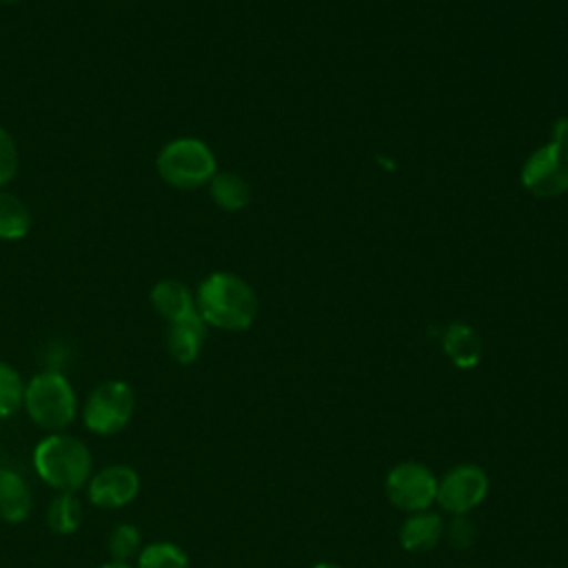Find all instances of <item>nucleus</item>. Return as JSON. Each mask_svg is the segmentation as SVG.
Instances as JSON below:
<instances>
[{"instance_id":"f257e3e1","label":"nucleus","mask_w":568,"mask_h":568,"mask_svg":"<svg viewBox=\"0 0 568 568\" xmlns=\"http://www.w3.org/2000/svg\"><path fill=\"white\" fill-rule=\"evenodd\" d=\"M195 311L206 326L237 333L255 322L257 295L240 275L215 271L200 282L195 291Z\"/></svg>"},{"instance_id":"f03ea898","label":"nucleus","mask_w":568,"mask_h":568,"mask_svg":"<svg viewBox=\"0 0 568 568\" xmlns=\"http://www.w3.org/2000/svg\"><path fill=\"white\" fill-rule=\"evenodd\" d=\"M33 468L55 493H75L93 475V455L80 437L67 430L47 433L33 448Z\"/></svg>"},{"instance_id":"7ed1b4c3","label":"nucleus","mask_w":568,"mask_h":568,"mask_svg":"<svg viewBox=\"0 0 568 568\" xmlns=\"http://www.w3.org/2000/svg\"><path fill=\"white\" fill-rule=\"evenodd\" d=\"M22 408L29 419L47 433L67 430L78 417V397L69 377L60 371H40L24 382Z\"/></svg>"},{"instance_id":"20e7f679","label":"nucleus","mask_w":568,"mask_h":568,"mask_svg":"<svg viewBox=\"0 0 568 568\" xmlns=\"http://www.w3.org/2000/svg\"><path fill=\"white\" fill-rule=\"evenodd\" d=\"M158 175L173 189L193 191L211 182L217 173L213 149L200 138H175L166 142L155 158Z\"/></svg>"},{"instance_id":"39448f33","label":"nucleus","mask_w":568,"mask_h":568,"mask_svg":"<svg viewBox=\"0 0 568 568\" xmlns=\"http://www.w3.org/2000/svg\"><path fill=\"white\" fill-rule=\"evenodd\" d=\"M521 184L537 197L568 193V118H557L550 140L528 155L521 166Z\"/></svg>"},{"instance_id":"423d86ee","label":"nucleus","mask_w":568,"mask_h":568,"mask_svg":"<svg viewBox=\"0 0 568 568\" xmlns=\"http://www.w3.org/2000/svg\"><path fill=\"white\" fill-rule=\"evenodd\" d=\"M135 410V393L124 379H104L87 395L80 413L89 433L109 437L124 430Z\"/></svg>"},{"instance_id":"0eeeda50","label":"nucleus","mask_w":568,"mask_h":568,"mask_svg":"<svg viewBox=\"0 0 568 568\" xmlns=\"http://www.w3.org/2000/svg\"><path fill=\"white\" fill-rule=\"evenodd\" d=\"M384 493L386 499L406 515L428 510L437 497V477L422 462H399L386 473Z\"/></svg>"},{"instance_id":"6e6552de","label":"nucleus","mask_w":568,"mask_h":568,"mask_svg":"<svg viewBox=\"0 0 568 568\" xmlns=\"http://www.w3.org/2000/svg\"><path fill=\"white\" fill-rule=\"evenodd\" d=\"M488 473L479 464L464 462L455 464L442 477H437L435 504L453 517L468 515L488 497Z\"/></svg>"},{"instance_id":"1a4fd4ad","label":"nucleus","mask_w":568,"mask_h":568,"mask_svg":"<svg viewBox=\"0 0 568 568\" xmlns=\"http://www.w3.org/2000/svg\"><path fill=\"white\" fill-rule=\"evenodd\" d=\"M140 475L129 464H109L91 475L87 488V497L93 506L104 510L124 508L140 495Z\"/></svg>"},{"instance_id":"9d476101","label":"nucleus","mask_w":568,"mask_h":568,"mask_svg":"<svg viewBox=\"0 0 568 568\" xmlns=\"http://www.w3.org/2000/svg\"><path fill=\"white\" fill-rule=\"evenodd\" d=\"M33 510V493L27 477L7 464H0V519L22 524Z\"/></svg>"},{"instance_id":"9b49d317","label":"nucleus","mask_w":568,"mask_h":568,"mask_svg":"<svg viewBox=\"0 0 568 568\" xmlns=\"http://www.w3.org/2000/svg\"><path fill=\"white\" fill-rule=\"evenodd\" d=\"M204 339H206V324L197 313L169 322L164 333V344L169 355L184 366L193 364L200 357Z\"/></svg>"},{"instance_id":"f8f14e48","label":"nucleus","mask_w":568,"mask_h":568,"mask_svg":"<svg viewBox=\"0 0 568 568\" xmlns=\"http://www.w3.org/2000/svg\"><path fill=\"white\" fill-rule=\"evenodd\" d=\"M444 519L435 510L410 513L399 526V546L408 552H428L444 537Z\"/></svg>"},{"instance_id":"ddd939ff","label":"nucleus","mask_w":568,"mask_h":568,"mask_svg":"<svg viewBox=\"0 0 568 568\" xmlns=\"http://www.w3.org/2000/svg\"><path fill=\"white\" fill-rule=\"evenodd\" d=\"M151 306L158 315H162L166 322H175L182 317H189L195 311V293L180 280L164 277L153 284L149 293Z\"/></svg>"},{"instance_id":"4468645a","label":"nucleus","mask_w":568,"mask_h":568,"mask_svg":"<svg viewBox=\"0 0 568 568\" xmlns=\"http://www.w3.org/2000/svg\"><path fill=\"white\" fill-rule=\"evenodd\" d=\"M442 348L457 368H473L481 359V337L464 322H455L444 331Z\"/></svg>"},{"instance_id":"2eb2a0df","label":"nucleus","mask_w":568,"mask_h":568,"mask_svg":"<svg viewBox=\"0 0 568 568\" xmlns=\"http://www.w3.org/2000/svg\"><path fill=\"white\" fill-rule=\"evenodd\" d=\"M209 193H211V200L215 202V206L222 211H229V213L242 211L251 202L248 182L240 173H233V171H217L209 182Z\"/></svg>"},{"instance_id":"dca6fc26","label":"nucleus","mask_w":568,"mask_h":568,"mask_svg":"<svg viewBox=\"0 0 568 568\" xmlns=\"http://www.w3.org/2000/svg\"><path fill=\"white\" fill-rule=\"evenodd\" d=\"M29 231H31L29 206L11 191L0 189V240L18 242L27 237Z\"/></svg>"},{"instance_id":"f3484780","label":"nucleus","mask_w":568,"mask_h":568,"mask_svg":"<svg viewBox=\"0 0 568 568\" xmlns=\"http://www.w3.org/2000/svg\"><path fill=\"white\" fill-rule=\"evenodd\" d=\"M47 526L55 535H73L82 524V504L75 493H55L47 504Z\"/></svg>"},{"instance_id":"a211bd4d","label":"nucleus","mask_w":568,"mask_h":568,"mask_svg":"<svg viewBox=\"0 0 568 568\" xmlns=\"http://www.w3.org/2000/svg\"><path fill=\"white\" fill-rule=\"evenodd\" d=\"M135 568H189V555L175 541H151L138 552Z\"/></svg>"},{"instance_id":"6ab92c4d","label":"nucleus","mask_w":568,"mask_h":568,"mask_svg":"<svg viewBox=\"0 0 568 568\" xmlns=\"http://www.w3.org/2000/svg\"><path fill=\"white\" fill-rule=\"evenodd\" d=\"M106 546H109V555L113 561H131L138 557V552L142 550V532L135 524H129V521H122L118 524L111 532H109V539H106Z\"/></svg>"},{"instance_id":"aec40b11","label":"nucleus","mask_w":568,"mask_h":568,"mask_svg":"<svg viewBox=\"0 0 568 568\" xmlns=\"http://www.w3.org/2000/svg\"><path fill=\"white\" fill-rule=\"evenodd\" d=\"M24 379L22 375L4 359H0V419L11 417L22 408Z\"/></svg>"},{"instance_id":"412c9836","label":"nucleus","mask_w":568,"mask_h":568,"mask_svg":"<svg viewBox=\"0 0 568 568\" xmlns=\"http://www.w3.org/2000/svg\"><path fill=\"white\" fill-rule=\"evenodd\" d=\"M20 153L13 135L0 126V189H4L18 175Z\"/></svg>"},{"instance_id":"4be33fe9","label":"nucleus","mask_w":568,"mask_h":568,"mask_svg":"<svg viewBox=\"0 0 568 568\" xmlns=\"http://www.w3.org/2000/svg\"><path fill=\"white\" fill-rule=\"evenodd\" d=\"M473 530H475V526L466 519V515H457V517H453L448 528H444V535L448 537V541L455 548H466V546H470V541L475 537Z\"/></svg>"},{"instance_id":"5701e85b","label":"nucleus","mask_w":568,"mask_h":568,"mask_svg":"<svg viewBox=\"0 0 568 568\" xmlns=\"http://www.w3.org/2000/svg\"><path fill=\"white\" fill-rule=\"evenodd\" d=\"M95 568H135V566H131V564H126V561H104V564H100V566H95Z\"/></svg>"},{"instance_id":"b1692460","label":"nucleus","mask_w":568,"mask_h":568,"mask_svg":"<svg viewBox=\"0 0 568 568\" xmlns=\"http://www.w3.org/2000/svg\"><path fill=\"white\" fill-rule=\"evenodd\" d=\"M311 568H344V566H339V564H335V561H317V564H313Z\"/></svg>"},{"instance_id":"393cba45","label":"nucleus","mask_w":568,"mask_h":568,"mask_svg":"<svg viewBox=\"0 0 568 568\" xmlns=\"http://www.w3.org/2000/svg\"><path fill=\"white\" fill-rule=\"evenodd\" d=\"M16 2H22V0H0V4H16Z\"/></svg>"},{"instance_id":"a878e982","label":"nucleus","mask_w":568,"mask_h":568,"mask_svg":"<svg viewBox=\"0 0 568 568\" xmlns=\"http://www.w3.org/2000/svg\"><path fill=\"white\" fill-rule=\"evenodd\" d=\"M539 568H557V566H539Z\"/></svg>"}]
</instances>
